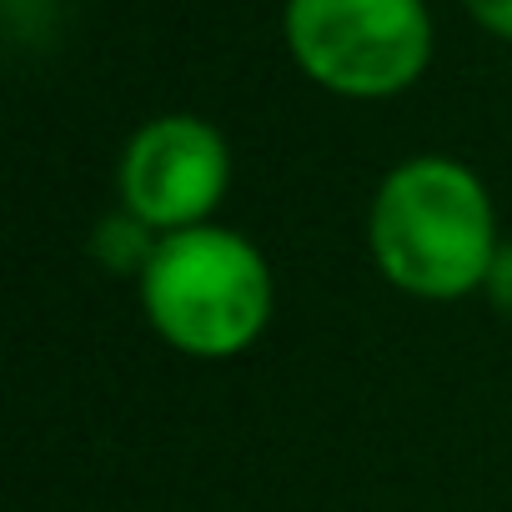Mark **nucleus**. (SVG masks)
<instances>
[{"mask_svg":"<svg viewBox=\"0 0 512 512\" xmlns=\"http://www.w3.org/2000/svg\"><path fill=\"white\" fill-rule=\"evenodd\" d=\"M136 302L171 352L231 362L267 337L277 317V272L246 231L206 221L161 236L136 282Z\"/></svg>","mask_w":512,"mask_h":512,"instance_id":"f03ea898","label":"nucleus"},{"mask_svg":"<svg viewBox=\"0 0 512 512\" xmlns=\"http://www.w3.org/2000/svg\"><path fill=\"white\" fill-rule=\"evenodd\" d=\"M231 191L226 136L191 111H166L141 121L116 161V201L156 236H176L216 221Z\"/></svg>","mask_w":512,"mask_h":512,"instance_id":"20e7f679","label":"nucleus"},{"mask_svg":"<svg viewBox=\"0 0 512 512\" xmlns=\"http://www.w3.org/2000/svg\"><path fill=\"white\" fill-rule=\"evenodd\" d=\"M497 246L492 191L457 156H402L367 201V256L377 277L412 302L482 297Z\"/></svg>","mask_w":512,"mask_h":512,"instance_id":"f257e3e1","label":"nucleus"},{"mask_svg":"<svg viewBox=\"0 0 512 512\" xmlns=\"http://www.w3.org/2000/svg\"><path fill=\"white\" fill-rule=\"evenodd\" d=\"M462 11L497 41H512V0H462Z\"/></svg>","mask_w":512,"mask_h":512,"instance_id":"0eeeda50","label":"nucleus"},{"mask_svg":"<svg viewBox=\"0 0 512 512\" xmlns=\"http://www.w3.org/2000/svg\"><path fill=\"white\" fill-rule=\"evenodd\" d=\"M482 297H487V307H492L497 317L512 322V241H507V236H502V246H497V256H492V267H487Z\"/></svg>","mask_w":512,"mask_h":512,"instance_id":"423d86ee","label":"nucleus"},{"mask_svg":"<svg viewBox=\"0 0 512 512\" xmlns=\"http://www.w3.org/2000/svg\"><path fill=\"white\" fill-rule=\"evenodd\" d=\"M282 41L297 71L342 101H392L432 66L427 0H287Z\"/></svg>","mask_w":512,"mask_h":512,"instance_id":"7ed1b4c3","label":"nucleus"},{"mask_svg":"<svg viewBox=\"0 0 512 512\" xmlns=\"http://www.w3.org/2000/svg\"><path fill=\"white\" fill-rule=\"evenodd\" d=\"M156 246H161V236L146 226V221H136L131 211H111L101 226H96V236H91V256L111 272V277H131V282H141V272H146V262L156 256Z\"/></svg>","mask_w":512,"mask_h":512,"instance_id":"39448f33","label":"nucleus"}]
</instances>
